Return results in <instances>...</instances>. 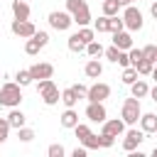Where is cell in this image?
I'll return each mask as SVG.
<instances>
[{"label": "cell", "mask_w": 157, "mask_h": 157, "mask_svg": "<svg viewBox=\"0 0 157 157\" xmlns=\"http://www.w3.org/2000/svg\"><path fill=\"white\" fill-rule=\"evenodd\" d=\"M61 128H66V130H74L76 125H78V113L74 110V108H66L64 113H61Z\"/></svg>", "instance_id": "16"}, {"label": "cell", "mask_w": 157, "mask_h": 157, "mask_svg": "<svg viewBox=\"0 0 157 157\" xmlns=\"http://www.w3.org/2000/svg\"><path fill=\"white\" fill-rule=\"evenodd\" d=\"M103 52H105V49H103V47H101V42H96V39L86 44V54H88V56H101Z\"/></svg>", "instance_id": "30"}, {"label": "cell", "mask_w": 157, "mask_h": 157, "mask_svg": "<svg viewBox=\"0 0 157 157\" xmlns=\"http://www.w3.org/2000/svg\"><path fill=\"white\" fill-rule=\"evenodd\" d=\"M49 44V34L47 32H42V29H37L27 42H25V54H29V56H37L44 47Z\"/></svg>", "instance_id": "5"}, {"label": "cell", "mask_w": 157, "mask_h": 157, "mask_svg": "<svg viewBox=\"0 0 157 157\" xmlns=\"http://www.w3.org/2000/svg\"><path fill=\"white\" fill-rule=\"evenodd\" d=\"M142 140H145L142 128H140V130H137V128H130V130L125 132V137H123V150H125V152H132V150H137V147L142 145Z\"/></svg>", "instance_id": "8"}, {"label": "cell", "mask_w": 157, "mask_h": 157, "mask_svg": "<svg viewBox=\"0 0 157 157\" xmlns=\"http://www.w3.org/2000/svg\"><path fill=\"white\" fill-rule=\"evenodd\" d=\"M10 130H12V125L7 123V118H0V135H2V137H7V135H10Z\"/></svg>", "instance_id": "41"}, {"label": "cell", "mask_w": 157, "mask_h": 157, "mask_svg": "<svg viewBox=\"0 0 157 157\" xmlns=\"http://www.w3.org/2000/svg\"><path fill=\"white\" fill-rule=\"evenodd\" d=\"M155 64H157V61H155Z\"/></svg>", "instance_id": "52"}, {"label": "cell", "mask_w": 157, "mask_h": 157, "mask_svg": "<svg viewBox=\"0 0 157 157\" xmlns=\"http://www.w3.org/2000/svg\"><path fill=\"white\" fill-rule=\"evenodd\" d=\"M86 118H88L91 123H101V125H103V120L108 118V110H105V105H103L101 101H88V105H86Z\"/></svg>", "instance_id": "7"}, {"label": "cell", "mask_w": 157, "mask_h": 157, "mask_svg": "<svg viewBox=\"0 0 157 157\" xmlns=\"http://www.w3.org/2000/svg\"><path fill=\"white\" fill-rule=\"evenodd\" d=\"M128 54H130V66H135L140 59H145V54H142V49H137V47H132V49H128Z\"/></svg>", "instance_id": "36"}, {"label": "cell", "mask_w": 157, "mask_h": 157, "mask_svg": "<svg viewBox=\"0 0 157 157\" xmlns=\"http://www.w3.org/2000/svg\"><path fill=\"white\" fill-rule=\"evenodd\" d=\"M29 12H32V7L25 0H12V15H15V20H29Z\"/></svg>", "instance_id": "17"}, {"label": "cell", "mask_w": 157, "mask_h": 157, "mask_svg": "<svg viewBox=\"0 0 157 157\" xmlns=\"http://www.w3.org/2000/svg\"><path fill=\"white\" fill-rule=\"evenodd\" d=\"M66 47H69V52H74V54H78V52H86V44L78 39V34L74 32L71 37H69V42H66Z\"/></svg>", "instance_id": "22"}, {"label": "cell", "mask_w": 157, "mask_h": 157, "mask_svg": "<svg viewBox=\"0 0 157 157\" xmlns=\"http://www.w3.org/2000/svg\"><path fill=\"white\" fill-rule=\"evenodd\" d=\"M101 132H108V135H115V137H120L123 132H125V120L123 118H105L103 120V128H101Z\"/></svg>", "instance_id": "12"}, {"label": "cell", "mask_w": 157, "mask_h": 157, "mask_svg": "<svg viewBox=\"0 0 157 157\" xmlns=\"http://www.w3.org/2000/svg\"><path fill=\"white\" fill-rule=\"evenodd\" d=\"M130 2H140V0H130Z\"/></svg>", "instance_id": "50"}, {"label": "cell", "mask_w": 157, "mask_h": 157, "mask_svg": "<svg viewBox=\"0 0 157 157\" xmlns=\"http://www.w3.org/2000/svg\"><path fill=\"white\" fill-rule=\"evenodd\" d=\"M135 69H137L140 76H150L152 69H155V61H150V59H140V61L135 64Z\"/></svg>", "instance_id": "25"}, {"label": "cell", "mask_w": 157, "mask_h": 157, "mask_svg": "<svg viewBox=\"0 0 157 157\" xmlns=\"http://www.w3.org/2000/svg\"><path fill=\"white\" fill-rule=\"evenodd\" d=\"M64 152H66V150H64L61 145H56V142H54V145H49V150H47V155H49V157H64Z\"/></svg>", "instance_id": "39"}, {"label": "cell", "mask_w": 157, "mask_h": 157, "mask_svg": "<svg viewBox=\"0 0 157 157\" xmlns=\"http://www.w3.org/2000/svg\"><path fill=\"white\" fill-rule=\"evenodd\" d=\"M110 96V86L108 83H103V81H98V83H93V86H88V93H86V101H105Z\"/></svg>", "instance_id": "10"}, {"label": "cell", "mask_w": 157, "mask_h": 157, "mask_svg": "<svg viewBox=\"0 0 157 157\" xmlns=\"http://www.w3.org/2000/svg\"><path fill=\"white\" fill-rule=\"evenodd\" d=\"M71 88L78 93V98H86V93H88V86H83V83H74Z\"/></svg>", "instance_id": "42"}, {"label": "cell", "mask_w": 157, "mask_h": 157, "mask_svg": "<svg viewBox=\"0 0 157 157\" xmlns=\"http://www.w3.org/2000/svg\"><path fill=\"white\" fill-rule=\"evenodd\" d=\"M118 2H120V5H123V7H128V5H132V2H130V0H118Z\"/></svg>", "instance_id": "47"}, {"label": "cell", "mask_w": 157, "mask_h": 157, "mask_svg": "<svg viewBox=\"0 0 157 157\" xmlns=\"http://www.w3.org/2000/svg\"><path fill=\"white\" fill-rule=\"evenodd\" d=\"M113 44H115L118 49H123V52L132 49V37H130V32H125V29L115 32V34H113Z\"/></svg>", "instance_id": "14"}, {"label": "cell", "mask_w": 157, "mask_h": 157, "mask_svg": "<svg viewBox=\"0 0 157 157\" xmlns=\"http://www.w3.org/2000/svg\"><path fill=\"white\" fill-rule=\"evenodd\" d=\"M140 115H142V108H140V98L130 96L123 101V110H120V118L125 120V125H137L140 123Z\"/></svg>", "instance_id": "3"}, {"label": "cell", "mask_w": 157, "mask_h": 157, "mask_svg": "<svg viewBox=\"0 0 157 157\" xmlns=\"http://www.w3.org/2000/svg\"><path fill=\"white\" fill-rule=\"evenodd\" d=\"M74 135H76V137H78V142H81L86 135H91V128H88L86 123H78V125L74 128Z\"/></svg>", "instance_id": "34"}, {"label": "cell", "mask_w": 157, "mask_h": 157, "mask_svg": "<svg viewBox=\"0 0 157 157\" xmlns=\"http://www.w3.org/2000/svg\"><path fill=\"white\" fill-rule=\"evenodd\" d=\"M152 78H155V83H157V64H155V69H152V74H150Z\"/></svg>", "instance_id": "46"}, {"label": "cell", "mask_w": 157, "mask_h": 157, "mask_svg": "<svg viewBox=\"0 0 157 157\" xmlns=\"http://www.w3.org/2000/svg\"><path fill=\"white\" fill-rule=\"evenodd\" d=\"M37 91H39L44 105H56V103L61 101V91L56 88V83H54L52 78H39V81H37Z\"/></svg>", "instance_id": "2"}, {"label": "cell", "mask_w": 157, "mask_h": 157, "mask_svg": "<svg viewBox=\"0 0 157 157\" xmlns=\"http://www.w3.org/2000/svg\"><path fill=\"white\" fill-rule=\"evenodd\" d=\"M123 22H125V29H128V32H140L142 25H145L142 12H140L135 5H128V7L123 10Z\"/></svg>", "instance_id": "4"}, {"label": "cell", "mask_w": 157, "mask_h": 157, "mask_svg": "<svg viewBox=\"0 0 157 157\" xmlns=\"http://www.w3.org/2000/svg\"><path fill=\"white\" fill-rule=\"evenodd\" d=\"M150 15L157 20V2H152V5H150Z\"/></svg>", "instance_id": "45"}, {"label": "cell", "mask_w": 157, "mask_h": 157, "mask_svg": "<svg viewBox=\"0 0 157 157\" xmlns=\"http://www.w3.org/2000/svg\"><path fill=\"white\" fill-rule=\"evenodd\" d=\"M22 103V86L17 81H5L0 86V105L5 108H17Z\"/></svg>", "instance_id": "1"}, {"label": "cell", "mask_w": 157, "mask_h": 157, "mask_svg": "<svg viewBox=\"0 0 157 157\" xmlns=\"http://www.w3.org/2000/svg\"><path fill=\"white\" fill-rule=\"evenodd\" d=\"M103 54H105V59H108V61H113V64H115V61H118V54H120V49L113 44V47H108Z\"/></svg>", "instance_id": "38"}, {"label": "cell", "mask_w": 157, "mask_h": 157, "mask_svg": "<svg viewBox=\"0 0 157 157\" xmlns=\"http://www.w3.org/2000/svg\"><path fill=\"white\" fill-rule=\"evenodd\" d=\"M74 22H76L78 27H86V25L91 22V10H83V12H78V15H74Z\"/></svg>", "instance_id": "32"}, {"label": "cell", "mask_w": 157, "mask_h": 157, "mask_svg": "<svg viewBox=\"0 0 157 157\" xmlns=\"http://www.w3.org/2000/svg\"><path fill=\"white\" fill-rule=\"evenodd\" d=\"M7 123H10L15 130H20V128L27 123V115H25L20 108H10V113H7Z\"/></svg>", "instance_id": "18"}, {"label": "cell", "mask_w": 157, "mask_h": 157, "mask_svg": "<svg viewBox=\"0 0 157 157\" xmlns=\"http://www.w3.org/2000/svg\"><path fill=\"white\" fill-rule=\"evenodd\" d=\"M150 98H152V101H155V103H157V83H155V86H152V88H150Z\"/></svg>", "instance_id": "44"}, {"label": "cell", "mask_w": 157, "mask_h": 157, "mask_svg": "<svg viewBox=\"0 0 157 157\" xmlns=\"http://www.w3.org/2000/svg\"><path fill=\"white\" fill-rule=\"evenodd\" d=\"M137 78H140V74H137V69H135V66H125V69H123V83H125V86L135 83Z\"/></svg>", "instance_id": "26"}, {"label": "cell", "mask_w": 157, "mask_h": 157, "mask_svg": "<svg viewBox=\"0 0 157 157\" xmlns=\"http://www.w3.org/2000/svg\"><path fill=\"white\" fill-rule=\"evenodd\" d=\"M29 74H32L34 81H39V78H52V76H54V66H52L49 61H37V64L29 66Z\"/></svg>", "instance_id": "11"}, {"label": "cell", "mask_w": 157, "mask_h": 157, "mask_svg": "<svg viewBox=\"0 0 157 157\" xmlns=\"http://www.w3.org/2000/svg\"><path fill=\"white\" fill-rule=\"evenodd\" d=\"M61 103L66 105V108H76V103H78V93L69 86V88H64L61 91Z\"/></svg>", "instance_id": "20"}, {"label": "cell", "mask_w": 157, "mask_h": 157, "mask_svg": "<svg viewBox=\"0 0 157 157\" xmlns=\"http://www.w3.org/2000/svg\"><path fill=\"white\" fill-rule=\"evenodd\" d=\"M66 10H69L71 17H74V15H78V12H83V10H88V5H86V0H66Z\"/></svg>", "instance_id": "23"}, {"label": "cell", "mask_w": 157, "mask_h": 157, "mask_svg": "<svg viewBox=\"0 0 157 157\" xmlns=\"http://www.w3.org/2000/svg\"><path fill=\"white\" fill-rule=\"evenodd\" d=\"M0 22H2V20H0Z\"/></svg>", "instance_id": "51"}, {"label": "cell", "mask_w": 157, "mask_h": 157, "mask_svg": "<svg viewBox=\"0 0 157 157\" xmlns=\"http://www.w3.org/2000/svg\"><path fill=\"white\" fill-rule=\"evenodd\" d=\"M15 81H17V83H20L22 88H25V86H29V83H32L34 78H32V74H29V69H20V71L15 74Z\"/></svg>", "instance_id": "27"}, {"label": "cell", "mask_w": 157, "mask_h": 157, "mask_svg": "<svg viewBox=\"0 0 157 157\" xmlns=\"http://www.w3.org/2000/svg\"><path fill=\"white\" fill-rule=\"evenodd\" d=\"M115 64H118V66H123V69H125V66H130V54L120 49V54H118V61H115Z\"/></svg>", "instance_id": "40"}, {"label": "cell", "mask_w": 157, "mask_h": 157, "mask_svg": "<svg viewBox=\"0 0 157 157\" xmlns=\"http://www.w3.org/2000/svg\"><path fill=\"white\" fill-rule=\"evenodd\" d=\"M86 155H88V147H83V145L71 150V157H86Z\"/></svg>", "instance_id": "43"}, {"label": "cell", "mask_w": 157, "mask_h": 157, "mask_svg": "<svg viewBox=\"0 0 157 157\" xmlns=\"http://www.w3.org/2000/svg\"><path fill=\"white\" fill-rule=\"evenodd\" d=\"M120 29H125V22H123V17L113 15V17H110V34H115V32H120Z\"/></svg>", "instance_id": "33"}, {"label": "cell", "mask_w": 157, "mask_h": 157, "mask_svg": "<svg viewBox=\"0 0 157 157\" xmlns=\"http://www.w3.org/2000/svg\"><path fill=\"white\" fill-rule=\"evenodd\" d=\"M5 140H7V137H2V135H0V145H2V142H5Z\"/></svg>", "instance_id": "49"}, {"label": "cell", "mask_w": 157, "mask_h": 157, "mask_svg": "<svg viewBox=\"0 0 157 157\" xmlns=\"http://www.w3.org/2000/svg\"><path fill=\"white\" fill-rule=\"evenodd\" d=\"M140 128H142L145 135L157 132V115H155V113H142V115H140Z\"/></svg>", "instance_id": "13"}, {"label": "cell", "mask_w": 157, "mask_h": 157, "mask_svg": "<svg viewBox=\"0 0 157 157\" xmlns=\"http://www.w3.org/2000/svg\"><path fill=\"white\" fill-rule=\"evenodd\" d=\"M81 145L88 147V150H98V147H101V135H93V132H91V135H86V137L81 140Z\"/></svg>", "instance_id": "29"}, {"label": "cell", "mask_w": 157, "mask_h": 157, "mask_svg": "<svg viewBox=\"0 0 157 157\" xmlns=\"http://www.w3.org/2000/svg\"><path fill=\"white\" fill-rule=\"evenodd\" d=\"M12 34L15 37H22V39H29L34 32H37V27L29 22V20H12Z\"/></svg>", "instance_id": "9"}, {"label": "cell", "mask_w": 157, "mask_h": 157, "mask_svg": "<svg viewBox=\"0 0 157 157\" xmlns=\"http://www.w3.org/2000/svg\"><path fill=\"white\" fill-rule=\"evenodd\" d=\"M142 54H145V59L157 61V44H147V47H142Z\"/></svg>", "instance_id": "35"}, {"label": "cell", "mask_w": 157, "mask_h": 157, "mask_svg": "<svg viewBox=\"0 0 157 157\" xmlns=\"http://www.w3.org/2000/svg\"><path fill=\"white\" fill-rule=\"evenodd\" d=\"M83 74H86L88 78H101V76H103V64H101L98 59H88L86 66H83Z\"/></svg>", "instance_id": "15"}, {"label": "cell", "mask_w": 157, "mask_h": 157, "mask_svg": "<svg viewBox=\"0 0 157 157\" xmlns=\"http://www.w3.org/2000/svg\"><path fill=\"white\" fill-rule=\"evenodd\" d=\"M17 137H20L22 142H32V140H34V130L27 128V125H22V128L17 130Z\"/></svg>", "instance_id": "31"}, {"label": "cell", "mask_w": 157, "mask_h": 157, "mask_svg": "<svg viewBox=\"0 0 157 157\" xmlns=\"http://www.w3.org/2000/svg\"><path fill=\"white\" fill-rule=\"evenodd\" d=\"M49 25L56 29V32H66L71 25H74V17H71V12L69 10H54V12H49Z\"/></svg>", "instance_id": "6"}, {"label": "cell", "mask_w": 157, "mask_h": 157, "mask_svg": "<svg viewBox=\"0 0 157 157\" xmlns=\"http://www.w3.org/2000/svg\"><path fill=\"white\" fill-rule=\"evenodd\" d=\"M130 96H135V98H145V96H150V86H147V81L137 78L135 83H130Z\"/></svg>", "instance_id": "19"}, {"label": "cell", "mask_w": 157, "mask_h": 157, "mask_svg": "<svg viewBox=\"0 0 157 157\" xmlns=\"http://www.w3.org/2000/svg\"><path fill=\"white\" fill-rule=\"evenodd\" d=\"M123 5L118 2V0H103V15H108V17H113V15H118V10H120Z\"/></svg>", "instance_id": "28"}, {"label": "cell", "mask_w": 157, "mask_h": 157, "mask_svg": "<svg viewBox=\"0 0 157 157\" xmlns=\"http://www.w3.org/2000/svg\"><path fill=\"white\" fill-rule=\"evenodd\" d=\"M76 34H78V39H81L83 44H88V42H93V39H96V29H93V27H88V25H86V27H78V32H76Z\"/></svg>", "instance_id": "24"}, {"label": "cell", "mask_w": 157, "mask_h": 157, "mask_svg": "<svg viewBox=\"0 0 157 157\" xmlns=\"http://www.w3.org/2000/svg\"><path fill=\"white\" fill-rule=\"evenodd\" d=\"M152 157H157V147H155V150H152Z\"/></svg>", "instance_id": "48"}, {"label": "cell", "mask_w": 157, "mask_h": 157, "mask_svg": "<svg viewBox=\"0 0 157 157\" xmlns=\"http://www.w3.org/2000/svg\"><path fill=\"white\" fill-rule=\"evenodd\" d=\"M115 145V135H108V132H101V147H105V150H110Z\"/></svg>", "instance_id": "37"}, {"label": "cell", "mask_w": 157, "mask_h": 157, "mask_svg": "<svg viewBox=\"0 0 157 157\" xmlns=\"http://www.w3.org/2000/svg\"><path fill=\"white\" fill-rule=\"evenodd\" d=\"M93 29H96L98 34H103V32H110V17H108V15H101L98 20H93Z\"/></svg>", "instance_id": "21"}]
</instances>
